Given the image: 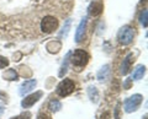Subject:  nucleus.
<instances>
[{
    "instance_id": "f257e3e1",
    "label": "nucleus",
    "mask_w": 148,
    "mask_h": 119,
    "mask_svg": "<svg viewBox=\"0 0 148 119\" xmlns=\"http://www.w3.org/2000/svg\"><path fill=\"white\" fill-rule=\"evenodd\" d=\"M71 62L75 68H83L85 66L88 62H89V54L83 49H77L73 53H71Z\"/></svg>"
},
{
    "instance_id": "f03ea898",
    "label": "nucleus",
    "mask_w": 148,
    "mask_h": 119,
    "mask_svg": "<svg viewBox=\"0 0 148 119\" xmlns=\"http://www.w3.org/2000/svg\"><path fill=\"white\" fill-rule=\"evenodd\" d=\"M117 38L121 44L127 45L135 38V28L131 26H123L117 33Z\"/></svg>"
},
{
    "instance_id": "7ed1b4c3",
    "label": "nucleus",
    "mask_w": 148,
    "mask_h": 119,
    "mask_svg": "<svg viewBox=\"0 0 148 119\" xmlns=\"http://www.w3.org/2000/svg\"><path fill=\"white\" fill-rule=\"evenodd\" d=\"M58 27V20L54 16H45L41 21V31L43 33H52L53 31L57 30Z\"/></svg>"
},
{
    "instance_id": "20e7f679",
    "label": "nucleus",
    "mask_w": 148,
    "mask_h": 119,
    "mask_svg": "<svg viewBox=\"0 0 148 119\" xmlns=\"http://www.w3.org/2000/svg\"><path fill=\"white\" fill-rule=\"evenodd\" d=\"M74 89H75V84L74 81H72L71 79H64L63 81H61V84L57 86V93L61 96V97H66V96L71 95Z\"/></svg>"
},
{
    "instance_id": "39448f33",
    "label": "nucleus",
    "mask_w": 148,
    "mask_h": 119,
    "mask_svg": "<svg viewBox=\"0 0 148 119\" xmlns=\"http://www.w3.org/2000/svg\"><path fill=\"white\" fill-rule=\"evenodd\" d=\"M142 101H143V96L140 93L131 96V97L127 98V101L125 102V112H127V113L135 112L138 108V106L142 103Z\"/></svg>"
},
{
    "instance_id": "423d86ee",
    "label": "nucleus",
    "mask_w": 148,
    "mask_h": 119,
    "mask_svg": "<svg viewBox=\"0 0 148 119\" xmlns=\"http://www.w3.org/2000/svg\"><path fill=\"white\" fill-rule=\"evenodd\" d=\"M42 96V92H36V93H32L30 96H27V97H25L24 99H22V102H21V106L24 107V108H29L31 106H34V104L37 102V101L40 99V97Z\"/></svg>"
},
{
    "instance_id": "0eeeda50",
    "label": "nucleus",
    "mask_w": 148,
    "mask_h": 119,
    "mask_svg": "<svg viewBox=\"0 0 148 119\" xmlns=\"http://www.w3.org/2000/svg\"><path fill=\"white\" fill-rule=\"evenodd\" d=\"M85 28H86V17H84L82 21L79 26L77 28V32H75V42H82L84 39V36H85Z\"/></svg>"
},
{
    "instance_id": "6e6552de",
    "label": "nucleus",
    "mask_w": 148,
    "mask_h": 119,
    "mask_svg": "<svg viewBox=\"0 0 148 119\" xmlns=\"http://www.w3.org/2000/svg\"><path fill=\"white\" fill-rule=\"evenodd\" d=\"M101 11H103V4L100 1H92L88 9V12L90 16H98L101 14Z\"/></svg>"
},
{
    "instance_id": "1a4fd4ad",
    "label": "nucleus",
    "mask_w": 148,
    "mask_h": 119,
    "mask_svg": "<svg viewBox=\"0 0 148 119\" xmlns=\"http://www.w3.org/2000/svg\"><path fill=\"white\" fill-rule=\"evenodd\" d=\"M132 62H133V54L130 53V54H127V55H126V58L123 59V63L121 65V74L122 75H126L127 72L130 71V68H131Z\"/></svg>"
},
{
    "instance_id": "9d476101",
    "label": "nucleus",
    "mask_w": 148,
    "mask_h": 119,
    "mask_svg": "<svg viewBox=\"0 0 148 119\" xmlns=\"http://www.w3.org/2000/svg\"><path fill=\"white\" fill-rule=\"evenodd\" d=\"M36 80H29V81H25L24 84H22L21 86V90H20V95H26V93H29L30 91H32L35 89V86H36Z\"/></svg>"
},
{
    "instance_id": "9b49d317",
    "label": "nucleus",
    "mask_w": 148,
    "mask_h": 119,
    "mask_svg": "<svg viewBox=\"0 0 148 119\" xmlns=\"http://www.w3.org/2000/svg\"><path fill=\"white\" fill-rule=\"evenodd\" d=\"M146 72V68L143 65H138L132 74V80H141Z\"/></svg>"
},
{
    "instance_id": "f8f14e48",
    "label": "nucleus",
    "mask_w": 148,
    "mask_h": 119,
    "mask_svg": "<svg viewBox=\"0 0 148 119\" xmlns=\"http://www.w3.org/2000/svg\"><path fill=\"white\" fill-rule=\"evenodd\" d=\"M110 72V66L109 65H105L104 68H101V70L98 72V79L99 80H105L106 77H108Z\"/></svg>"
},
{
    "instance_id": "ddd939ff",
    "label": "nucleus",
    "mask_w": 148,
    "mask_h": 119,
    "mask_svg": "<svg viewBox=\"0 0 148 119\" xmlns=\"http://www.w3.org/2000/svg\"><path fill=\"white\" fill-rule=\"evenodd\" d=\"M48 108H49L52 112H58L59 109L62 108V103L59 102V101H57V99H52V101L49 102Z\"/></svg>"
},
{
    "instance_id": "4468645a",
    "label": "nucleus",
    "mask_w": 148,
    "mask_h": 119,
    "mask_svg": "<svg viewBox=\"0 0 148 119\" xmlns=\"http://www.w3.org/2000/svg\"><path fill=\"white\" fill-rule=\"evenodd\" d=\"M69 28H71V20H67V21H66V24H64V26H63L62 31H61V33H59V36H61V37H64V38H66V37H67V34H68V32H69Z\"/></svg>"
},
{
    "instance_id": "2eb2a0df",
    "label": "nucleus",
    "mask_w": 148,
    "mask_h": 119,
    "mask_svg": "<svg viewBox=\"0 0 148 119\" xmlns=\"http://www.w3.org/2000/svg\"><path fill=\"white\" fill-rule=\"evenodd\" d=\"M69 55H71V53H68L67 54V57H66V59H64V62H63V64H62V68H61V71H59V76H63L64 74L67 72V69H68V59H69Z\"/></svg>"
},
{
    "instance_id": "dca6fc26",
    "label": "nucleus",
    "mask_w": 148,
    "mask_h": 119,
    "mask_svg": "<svg viewBox=\"0 0 148 119\" xmlns=\"http://www.w3.org/2000/svg\"><path fill=\"white\" fill-rule=\"evenodd\" d=\"M4 77H5L6 80H17V74L15 72V70H9L6 71L5 74H4Z\"/></svg>"
},
{
    "instance_id": "f3484780",
    "label": "nucleus",
    "mask_w": 148,
    "mask_h": 119,
    "mask_svg": "<svg viewBox=\"0 0 148 119\" xmlns=\"http://www.w3.org/2000/svg\"><path fill=\"white\" fill-rule=\"evenodd\" d=\"M147 15H148V12L147 10H143L141 12V15H140V21H141V24L143 25V27H147Z\"/></svg>"
},
{
    "instance_id": "a211bd4d",
    "label": "nucleus",
    "mask_w": 148,
    "mask_h": 119,
    "mask_svg": "<svg viewBox=\"0 0 148 119\" xmlns=\"http://www.w3.org/2000/svg\"><path fill=\"white\" fill-rule=\"evenodd\" d=\"M9 65V60L4 57H0V69H4L5 66Z\"/></svg>"
},
{
    "instance_id": "6ab92c4d",
    "label": "nucleus",
    "mask_w": 148,
    "mask_h": 119,
    "mask_svg": "<svg viewBox=\"0 0 148 119\" xmlns=\"http://www.w3.org/2000/svg\"><path fill=\"white\" fill-rule=\"evenodd\" d=\"M30 117H31V114L26 113V114H21V116H18V117H14L11 119H30Z\"/></svg>"
},
{
    "instance_id": "aec40b11",
    "label": "nucleus",
    "mask_w": 148,
    "mask_h": 119,
    "mask_svg": "<svg viewBox=\"0 0 148 119\" xmlns=\"http://www.w3.org/2000/svg\"><path fill=\"white\" fill-rule=\"evenodd\" d=\"M38 119H48V117L47 116H43V114H41V116L38 117Z\"/></svg>"
},
{
    "instance_id": "412c9836",
    "label": "nucleus",
    "mask_w": 148,
    "mask_h": 119,
    "mask_svg": "<svg viewBox=\"0 0 148 119\" xmlns=\"http://www.w3.org/2000/svg\"><path fill=\"white\" fill-rule=\"evenodd\" d=\"M126 87H130V80L126 82Z\"/></svg>"
},
{
    "instance_id": "4be33fe9",
    "label": "nucleus",
    "mask_w": 148,
    "mask_h": 119,
    "mask_svg": "<svg viewBox=\"0 0 148 119\" xmlns=\"http://www.w3.org/2000/svg\"><path fill=\"white\" fill-rule=\"evenodd\" d=\"M143 119H147V116H145V118H143Z\"/></svg>"
}]
</instances>
